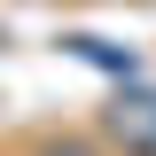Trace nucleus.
<instances>
[{
	"mask_svg": "<svg viewBox=\"0 0 156 156\" xmlns=\"http://www.w3.org/2000/svg\"><path fill=\"white\" fill-rule=\"evenodd\" d=\"M117 133H125V140H140V148H156V101H140L133 117H117Z\"/></svg>",
	"mask_w": 156,
	"mask_h": 156,
	"instance_id": "obj_1",
	"label": "nucleus"
}]
</instances>
